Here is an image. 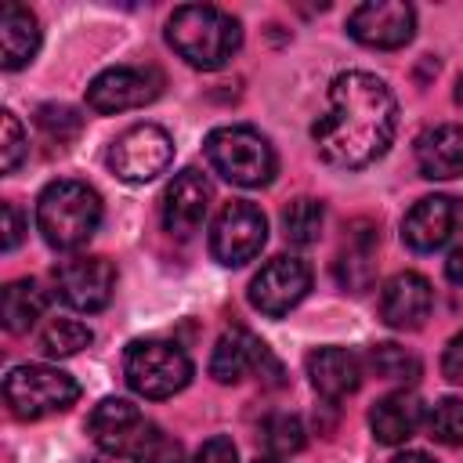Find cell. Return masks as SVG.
Wrapping results in <instances>:
<instances>
[{"instance_id": "1", "label": "cell", "mask_w": 463, "mask_h": 463, "mask_svg": "<svg viewBox=\"0 0 463 463\" xmlns=\"http://www.w3.org/2000/svg\"><path fill=\"white\" fill-rule=\"evenodd\" d=\"M398 134V101L391 87L362 69H347L329 83L326 112L315 119L311 137L318 156L340 170L376 163Z\"/></svg>"}, {"instance_id": "2", "label": "cell", "mask_w": 463, "mask_h": 463, "mask_svg": "<svg viewBox=\"0 0 463 463\" xmlns=\"http://www.w3.org/2000/svg\"><path fill=\"white\" fill-rule=\"evenodd\" d=\"M166 43L203 72H213L235 58L242 47V25L210 4H184L166 22Z\"/></svg>"}, {"instance_id": "3", "label": "cell", "mask_w": 463, "mask_h": 463, "mask_svg": "<svg viewBox=\"0 0 463 463\" xmlns=\"http://www.w3.org/2000/svg\"><path fill=\"white\" fill-rule=\"evenodd\" d=\"M101 195L76 177L51 181L36 199V228L51 250H80L101 224Z\"/></svg>"}, {"instance_id": "4", "label": "cell", "mask_w": 463, "mask_h": 463, "mask_svg": "<svg viewBox=\"0 0 463 463\" xmlns=\"http://www.w3.org/2000/svg\"><path fill=\"white\" fill-rule=\"evenodd\" d=\"M203 152H206L210 166L224 181L239 184V188H260L279 170L271 141L257 127H246V123H232V127L210 130L206 141H203Z\"/></svg>"}, {"instance_id": "5", "label": "cell", "mask_w": 463, "mask_h": 463, "mask_svg": "<svg viewBox=\"0 0 463 463\" xmlns=\"http://www.w3.org/2000/svg\"><path fill=\"white\" fill-rule=\"evenodd\" d=\"M123 376L141 398H170L192 383V358L174 340H134L123 358Z\"/></svg>"}, {"instance_id": "6", "label": "cell", "mask_w": 463, "mask_h": 463, "mask_svg": "<svg viewBox=\"0 0 463 463\" xmlns=\"http://www.w3.org/2000/svg\"><path fill=\"white\" fill-rule=\"evenodd\" d=\"M80 398V383L54 365H14L4 380V402L18 420H43L65 412Z\"/></svg>"}, {"instance_id": "7", "label": "cell", "mask_w": 463, "mask_h": 463, "mask_svg": "<svg viewBox=\"0 0 463 463\" xmlns=\"http://www.w3.org/2000/svg\"><path fill=\"white\" fill-rule=\"evenodd\" d=\"M109 170L127 184L156 181L174 163V137L159 123H137L109 145Z\"/></svg>"}, {"instance_id": "8", "label": "cell", "mask_w": 463, "mask_h": 463, "mask_svg": "<svg viewBox=\"0 0 463 463\" xmlns=\"http://www.w3.org/2000/svg\"><path fill=\"white\" fill-rule=\"evenodd\" d=\"M264 242H268V221H264L260 206H253L250 199L224 203L210 224V253L224 268L250 264Z\"/></svg>"}, {"instance_id": "9", "label": "cell", "mask_w": 463, "mask_h": 463, "mask_svg": "<svg viewBox=\"0 0 463 463\" xmlns=\"http://www.w3.org/2000/svg\"><path fill=\"white\" fill-rule=\"evenodd\" d=\"M163 83L166 80L156 65H116V69H105L90 80L87 105L101 116L141 109V105H148L163 94Z\"/></svg>"}, {"instance_id": "10", "label": "cell", "mask_w": 463, "mask_h": 463, "mask_svg": "<svg viewBox=\"0 0 463 463\" xmlns=\"http://www.w3.org/2000/svg\"><path fill=\"white\" fill-rule=\"evenodd\" d=\"M311 289V268L297 257H271L250 282V304L268 315V318H282L289 315Z\"/></svg>"}, {"instance_id": "11", "label": "cell", "mask_w": 463, "mask_h": 463, "mask_svg": "<svg viewBox=\"0 0 463 463\" xmlns=\"http://www.w3.org/2000/svg\"><path fill=\"white\" fill-rule=\"evenodd\" d=\"M347 33L376 51H398L416 33V11L405 0H369L347 14Z\"/></svg>"}, {"instance_id": "12", "label": "cell", "mask_w": 463, "mask_h": 463, "mask_svg": "<svg viewBox=\"0 0 463 463\" xmlns=\"http://www.w3.org/2000/svg\"><path fill=\"white\" fill-rule=\"evenodd\" d=\"M54 286H58V297L72 311L94 315L112 300L116 268L105 257H72V260H61L54 268Z\"/></svg>"}, {"instance_id": "13", "label": "cell", "mask_w": 463, "mask_h": 463, "mask_svg": "<svg viewBox=\"0 0 463 463\" xmlns=\"http://www.w3.org/2000/svg\"><path fill=\"white\" fill-rule=\"evenodd\" d=\"M90 441L109 456H134L141 441L152 434V423L141 416V409L127 398H101L94 412L87 416Z\"/></svg>"}, {"instance_id": "14", "label": "cell", "mask_w": 463, "mask_h": 463, "mask_svg": "<svg viewBox=\"0 0 463 463\" xmlns=\"http://www.w3.org/2000/svg\"><path fill=\"white\" fill-rule=\"evenodd\" d=\"M463 228V199L456 195H427L402 221V242L416 253L441 250Z\"/></svg>"}, {"instance_id": "15", "label": "cell", "mask_w": 463, "mask_h": 463, "mask_svg": "<svg viewBox=\"0 0 463 463\" xmlns=\"http://www.w3.org/2000/svg\"><path fill=\"white\" fill-rule=\"evenodd\" d=\"M210 203H213V188L206 174L195 166H184L181 174H174V181L163 192V228L177 239L195 235L199 224L206 221Z\"/></svg>"}, {"instance_id": "16", "label": "cell", "mask_w": 463, "mask_h": 463, "mask_svg": "<svg viewBox=\"0 0 463 463\" xmlns=\"http://www.w3.org/2000/svg\"><path fill=\"white\" fill-rule=\"evenodd\" d=\"M434 307V289L420 271H398L383 282L380 318L391 329H420Z\"/></svg>"}, {"instance_id": "17", "label": "cell", "mask_w": 463, "mask_h": 463, "mask_svg": "<svg viewBox=\"0 0 463 463\" xmlns=\"http://www.w3.org/2000/svg\"><path fill=\"white\" fill-rule=\"evenodd\" d=\"M416 166L427 181L463 177V127L438 123L416 137Z\"/></svg>"}, {"instance_id": "18", "label": "cell", "mask_w": 463, "mask_h": 463, "mask_svg": "<svg viewBox=\"0 0 463 463\" xmlns=\"http://www.w3.org/2000/svg\"><path fill=\"white\" fill-rule=\"evenodd\" d=\"M307 376H311V387L326 402H340V398H347V394L358 391V383H362V362L347 347H315L307 354Z\"/></svg>"}, {"instance_id": "19", "label": "cell", "mask_w": 463, "mask_h": 463, "mask_svg": "<svg viewBox=\"0 0 463 463\" xmlns=\"http://www.w3.org/2000/svg\"><path fill=\"white\" fill-rule=\"evenodd\" d=\"M423 420H427L423 402L416 394H405V391L383 394L369 409V427H373V438L380 445H402V441H409L420 430Z\"/></svg>"}, {"instance_id": "20", "label": "cell", "mask_w": 463, "mask_h": 463, "mask_svg": "<svg viewBox=\"0 0 463 463\" xmlns=\"http://www.w3.org/2000/svg\"><path fill=\"white\" fill-rule=\"evenodd\" d=\"M40 51V22L25 4L0 7V65L7 72L29 65Z\"/></svg>"}, {"instance_id": "21", "label": "cell", "mask_w": 463, "mask_h": 463, "mask_svg": "<svg viewBox=\"0 0 463 463\" xmlns=\"http://www.w3.org/2000/svg\"><path fill=\"white\" fill-rule=\"evenodd\" d=\"M264 340H257L253 333L246 329H228L221 333V340L213 344V354H210V376L217 383H239L246 373L257 369V354H260Z\"/></svg>"}, {"instance_id": "22", "label": "cell", "mask_w": 463, "mask_h": 463, "mask_svg": "<svg viewBox=\"0 0 463 463\" xmlns=\"http://www.w3.org/2000/svg\"><path fill=\"white\" fill-rule=\"evenodd\" d=\"M373 257H376V232L369 224H358L344 246V253L336 257V279L340 286L362 293L373 282Z\"/></svg>"}, {"instance_id": "23", "label": "cell", "mask_w": 463, "mask_h": 463, "mask_svg": "<svg viewBox=\"0 0 463 463\" xmlns=\"http://www.w3.org/2000/svg\"><path fill=\"white\" fill-rule=\"evenodd\" d=\"M47 307V293L40 289V282L33 279H14L4 286V304H0V315H4V326L7 333H25L40 322Z\"/></svg>"}, {"instance_id": "24", "label": "cell", "mask_w": 463, "mask_h": 463, "mask_svg": "<svg viewBox=\"0 0 463 463\" xmlns=\"http://www.w3.org/2000/svg\"><path fill=\"white\" fill-rule=\"evenodd\" d=\"M322 224H326V206H322L318 199L300 195V199H293V203L282 210V235H286V242H293V246H311V242H318Z\"/></svg>"}, {"instance_id": "25", "label": "cell", "mask_w": 463, "mask_h": 463, "mask_svg": "<svg viewBox=\"0 0 463 463\" xmlns=\"http://www.w3.org/2000/svg\"><path fill=\"white\" fill-rule=\"evenodd\" d=\"M257 441L264 445L268 456L286 459V456H293V452L304 449L307 434H304V423L293 412H271V416H264V423L257 430Z\"/></svg>"}, {"instance_id": "26", "label": "cell", "mask_w": 463, "mask_h": 463, "mask_svg": "<svg viewBox=\"0 0 463 463\" xmlns=\"http://www.w3.org/2000/svg\"><path fill=\"white\" fill-rule=\"evenodd\" d=\"M94 340L90 326L80 322V318H51L40 333V351L51 354V358H69L76 351H83L87 344Z\"/></svg>"}, {"instance_id": "27", "label": "cell", "mask_w": 463, "mask_h": 463, "mask_svg": "<svg viewBox=\"0 0 463 463\" xmlns=\"http://www.w3.org/2000/svg\"><path fill=\"white\" fill-rule=\"evenodd\" d=\"M369 369L380 380H394V383H412L420 376V358L398 344H376L369 347Z\"/></svg>"}, {"instance_id": "28", "label": "cell", "mask_w": 463, "mask_h": 463, "mask_svg": "<svg viewBox=\"0 0 463 463\" xmlns=\"http://www.w3.org/2000/svg\"><path fill=\"white\" fill-rule=\"evenodd\" d=\"M427 430L441 445H463V398H441L427 412Z\"/></svg>"}, {"instance_id": "29", "label": "cell", "mask_w": 463, "mask_h": 463, "mask_svg": "<svg viewBox=\"0 0 463 463\" xmlns=\"http://www.w3.org/2000/svg\"><path fill=\"white\" fill-rule=\"evenodd\" d=\"M36 127H40L51 141L69 145V141L83 130V116H80L76 109H69V105H40V109H36Z\"/></svg>"}, {"instance_id": "30", "label": "cell", "mask_w": 463, "mask_h": 463, "mask_svg": "<svg viewBox=\"0 0 463 463\" xmlns=\"http://www.w3.org/2000/svg\"><path fill=\"white\" fill-rule=\"evenodd\" d=\"M25 152H29V137L18 123V116L4 112V119H0V166H4V174H14L25 159Z\"/></svg>"}, {"instance_id": "31", "label": "cell", "mask_w": 463, "mask_h": 463, "mask_svg": "<svg viewBox=\"0 0 463 463\" xmlns=\"http://www.w3.org/2000/svg\"><path fill=\"white\" fill-rule=\"evenodd\" d=\"M134 463H184V449H181V441H174L170 434H159L152 427V434L134 452Z\"/></svg>"}, {"instance_id": "32", "label": "cell", "mask_w": 463, "mask_h": 463, "mask_svg": "<svg viewBox=\"0 0 463 463\" xmlns=\"http://www.w3.org/2000/svg\"><path fill=\"white\" fill-rule=\"evenodd\" d=\"M192 463H239V452H235L232 438L217 434V438H206L199 445V452L192 456Z\"/></svg>"}, {"instance_id": "33", "label": "cell", "mask_w": 463, "mask_h": 463, "mask_svg": "<svg viewBox=\"0 0 463 463\" xmlns=\"http://www.w3.org/2000/svg\"><path fill=\"white\" fill-rule=\"evenodd\" d=\"M0 213H4V250L11 253V250H18V242L25 235V221H22V213H18L14 203H4Z\"/></svg>"}, {"instance_id": "34", "label": "cell", "mask_w": 463, "mask_h": 463, "mask_svg": "<svg viewBox=\"0 0 463 463\" xmlns=\"http://www.w3.org/2000/svg\"><path fill=\"white\" fill-rule=\"evenodd\" d=\"M441 373L452 380V383H463V333H456L441 354Z\"/></svg>"}, {"instance_id": "35", "label": "cell", "mask_w": 463, "mask_h": 463, "mask_svg": "<svg viewBox=\"0 0 463 463\" xmlns=\"http://www.w3.org/2000/svg\"><path fill=\"white\" fill-rule=\"evenodd\" d=\"M445 279L456 282V286H463V242L449 253V260H445Z\"/></svg>"}, {"instance_id": "36", "label": "cell", "mask_w": 463, "mask_h": 463, "mask_svg": "<svg viewBox=\"0 0 463 463\" xmlns=\"http://www.w3.org/2000/svg\"><path fill=\"white\" fill-rule=\"evenodd\" d=\"M391 463H438V459H430L427 452H402V456H394Z\"/></svg>"}, {"instance_id": "37", "label": "cell", "mask_w": 463, "mask_h": 463, "mask_svg": "<svg viewBox=\"0 0 463 463\" xmlns=\"http://www.w3.org/2000/svg\"><path fill=\"white\" fill-rule=\"evenodd\" d=\"M456 101H459V105H463V76H459V80H456Z\"/></svg>"}, {"instance_id": "38", "label": "cell", "mask_w": 463, "mask_h": 463, "mask_svg": "<svg viewBox=\"0 0 463 463\" xmlns=\"http://www.w3.org/2000/svg\"><path fill=\"white\" fill-rule=\"evenodd\" d=\"M253 463H282V459H275V456H257Z\"/></svg>"}]
</instances>
